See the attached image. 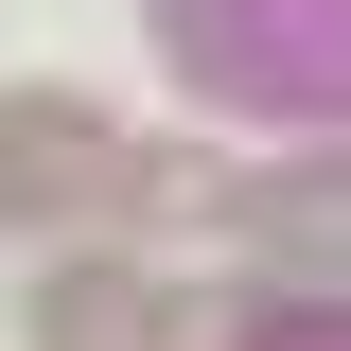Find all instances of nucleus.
I'll return each instance as SVG.
<instances>
[{
	"label": "nucleus",
	"instance_id": "nucleus-2",
	"mask_svg": "<svg viewBox=\"0 0 351 351\" xmlns=\"http://www.w3.org/2000/svg\"><path fill=\"white\" fill-rule=\"evenodd\" d=\"M36 334H53V351H158V299H141V281H53Z\"/></svg>",
	"mask_w": 351,
	"mask_h": 351
},
{
	"label": "nucleus",
	"instance_id": "nucleus-1",
	"mask_svg": "<svg viewBox=\"0 0 351 351\" xmlns=\"http://www.w3.org/2000/svg\"><path fill=\"white\" fill-rule=\"evenodd\" d=\"M106 193H123V158H106L53 88H36V106H0V211H106Z\"/></svg>",
	"mask_w": 351,
	"mask_h": 351
}]
</instances>
